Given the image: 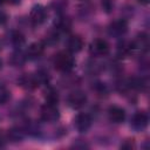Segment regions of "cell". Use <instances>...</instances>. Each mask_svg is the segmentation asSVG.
<instances>
[{
    "label": "cell",
    "instance_id": "6da1fadb",
    "mask_svg": "<svg viewBox=\"0 0 150 150\" xmlns=\"http://www.w3.org/2000/svg\"><path fill=\"white\" fill-rule=\"evenodd\" d=\"M54 66L57 70L68 73L75 66V60L69 52H60L54 56Z\"/></svg>",
    "mask_w": 150,
    "mask_h": 150
},
{
    "label": "cell",
    "instance_id": "7a4b0ae2",
    "mask_svg": "<svg viewBox=\"0 0 150 150\" xmlns=\"http://www.w3.org/2000/svg\"><path fill=\"white\" fill-rule=\"evenodd\" d=\"M87 102V95L81 90L71 91L67 97V103L73 109H80L82 108Z\"/></svg>",
    "mask_w": 150,
    "mask_h": 150
},
{
    "label": "cell",
    "instance_id": "3957f363",
    "mask_svg": "<svg viewBox=\"0 0 150 150\" xmlns=\"http://www.w3.org/2000/svg\"><path fill=\"white\" fill-rule=\"evenodd\" d=\"M40 116L45 122H54V121H56L59 118V116H60L57 105L45 103V105H42V108H41Z\"/></svg>",
    "mask_w": 150,
    "mask_h": 150
},
{
    "label": "cell",
    "instance_id": "277c9868",
    "mask_svg": "<svg viewBox=\"0 0 150 150\" xmlns=\"http://www.w3.org/2000/svg\"><path fill=\"white\" fill-rule=\"evenodd\" d=\"M109 50V43L103 39H96L90 45V53L95 56H105Z\"/></svg>",
    "mask_w": 150,
    "mask_h": 150
},
{
    "label": "cell",
    "instance_id": "5b68a950",
    "mask_svg": "<svg viewBox=\"0 0 150 150\" xmlns=\"http://www.w3.org/2000/svg\"><path fill=\"white\" fill-rule=\"evenodd\" d=\"M91 125V117L86 112H80L74 118V127L80 132H86Z\"/></svg>",
    "mask_w": 150,
    "mask_h": 150
},
{
    "label": "cell",
    "instance_id": "8992f818",
    "mask_svg": "<svg viewBox=\"0 0 150 150\" xmlns=\"http://www.w3.org/2000/svg\"><path fill=\"white\" fill-rule=\"evenodd\" d=\"M131 127L137 130V131H142L144 130L146 127H148V123H149V118H148V115L145 112H142V111H138L136 114L132 115L131 117Z\"/></svg>",
    "mask_w": 150,
    "mask_h": 150
},
{
    "label": "cell",
    "instance_id": "52a82bcc",
    "mask_svg": "<svg viewBox=\"0 0 150 150\" xmlns=\"http://www.w3.org/2000/svg\"><path fill=\"white\" fill-rule=\"evenodd\" d=\"M29 18L32 20V22H34L35 25H41L46 21L47 19V12H46V8L41 5H35L30 13H29Z\"/></svg>",
    "mask_w": 150,
    "mask_h": 150
},
{
    "label": "cell",
    "instance_id": "ba28073f",
    "mask_svg": "<svg viewBox=\"0 0 150 150\" xmlns=\"http://www.w3.org/2000/svg\"><path fill=\"white\" fill-rule=\"evenodd\" d=\"M127 30H128V23L125 20L122 19L111 22L108 27V32L112 36H122L127 33Z\"/></svg>",
    "mask_w": 150,
    "mask_h": 150
},
{
    "label": "cell",
    "instance_id": "9c48e42d",
    "mask_svg": "<svg viewBox=\"0 0 150 150\" xmlns=\"http://www.w3.org/2000/svg\"><path fill=\"white\" fill-rule=\"evenodd\" d=\"M108 117L112 123H122L125 120V111L121 107L111 105L108 110Z\"/></svg>",
    "mask_w": 150,
    "mask_h": 150
},
{
    "label": "cell",
    "instance_id": "30bf717a",
    "mask_svg": "<svg viewBox=\"0 0 150 150\" xmlns=\"http://www.w3.org/2000/svg\"><path fill=\"white\" fill-rule=\"evenodd\" d=\"M66 46L69 53H79L83 48V41L79 35H71L68 38Z\"/></svg>",
    "mask_w": 150,
    "mask_h": 150
},
{
    "label": "cell",
    "instance_id": "8fae6325",
    "mask_svg": "<svg viewBox=\"0 0 150 150\" xmlns=\"http://www.w3.org/2000/svg\"><path fill=\"white\" fill-rule=\"evenodd\" d=\"M45 52V45L42 42H33L32 45H29L28 49H27V56L32 60L39 59Z\"/></svg>",
    "mask_w": 150,
    "mask_h": 150
},
{
    "label": "cell",
    "instance_id": "7c38bea8",
    "mask_svg": "<svg viewBox=\"0 0 150 150\" xmlns=\"http://www.w3.org/2000/svg\"><path fill=\"white\" fill-rule=\"evenodd\" d=\"M19 84L25 89H35L40 86L35 75H23L19 79Z\"/></svg>",
    "mask_w": 150,
    "mask_h": 150
},
{
    "label": "cell",
    "instance_id": "4fadbf2b",
    "mask_svg": "<svg viewBox=\"0 0 150 150\" xmlns=\"http://www.w3.org/2000/svg\"><path fill=\"white\" fill-rule=\"evenodd\" d=\"M45 100H46V103L57 105V102H59V94H57V91L55 89H53V88L47 89L46 93H45Z\"/></svg>",
    "mask_w": 150,
    "mask_h": 150
},
{
    "label": "cell",
    "instance_id": "5bb4252c",
    "mask_svg": "<svg viewBox=\"0 0 150 150\" xmlns=\"http://www.w3.org/2000/svg\"><path fill=\"white\" fill-rule=\"evenodd\" d=\"M11 42L16 46V47H21L25 43V36L19 30H14L11 33Z\"/></svg>",
    "mask_w": 150,
    "mask_h": 150
},
{
    "label": "cell",
    "instance_id": "9a60e30c",
    "mask_svg": "<svg viewBox=\"0 0 150 150\" xmlns=\"http://www.w3.org/2000/svg\"><path fill=\"white\" fill-rule=\"evenodd\" d=\"M70 20L67 19V18H59L56 21H55V27L57 30H61V32H66V30H69L70 29Z\"/></svg>",
    "mask_w": 150,
    "mask_h": 150
},
{
    "label": "cell",
    "instance_id": "2e32d148",
    "mask_svg": "<svg viewBox=\"0 0 150 150\" xmlns=\"http://www.w3.org/2000/svg\"><path fill=\"white\" fill-rule=\"evenodd\" d=\"M148 46H149L148 35H146V34H144V33H141V35H138V38H137V40H136V42H135V43H132V47H134V48H135V47H138V48L144 49V50L148 48Z\"/></svg>",
    "mask_w": 150,
    "mask_h": 150
},
{
    "label": "cell",
    "instance_id": "e0dca14e",
    "mask_svg": "<svg viewBox=\"0 0 150 150\" xmlns=\"http://www.w3.org/2000/svg\"><path fill=\"white\" fill-rule=\"evenodd\" d=\"M26 61V56L21 53V52H15L12 54L11 56V63L15 67H19V66H22Z\"/></svg>",
    "mask_w": 150,
    "mask_h": 150
},
{
    "label": "cell",
    "instance_id": "ac0fdd59",
    "mask_svg": "<svg viewBox=\"0 0 150 150\" xmlns=\"http://www.w3.org/2000/svg\"><path fill=\"white\" fill-rule=\"evenodd\" d=\"M8 137L9 139H12L13 142H19L23 138V131L19 128H13L8 131Z\"/></svg>",
    "mask_w": 150,
    "mask_h": 150
},
{
    "label": "cell",
    "instance_id": "d6986e66",
    "mask_svg": "<svg viewBox=\"0 0 150 150\" xmlns=\"http://www.w3.org/2000/svg\"><path fill=\"white\" fill-rule=\"evenodd\" d=\"M11 98V91L2 84H0V104H5Z\"/></svg>",
    "mask_w": 150,
    "mask_h": 150
},
{
    "label": "cell",
    "instance_id": "ffe728a7",
    "mask_svg": "<svg viewBox=\"0 0 150 150\" xmlns=\"http://www.w3.org/2000/svg\"><path fill=\"white\" fill-rule=\"evenodd\" d=\"M102 8L107 12V13H110L114 8V2L112 0H102Z\"/></svg>",
    "mask_w": 150,
    "mask_h": 150
},
{
    "label": "cell",
    "instance_id": "44dd1931",
    "mask_svg": "<svg viewBox=\"0 0 150 150\" xmlns=\"http://www.w3.org/2000/svg\"><path fill=\"white\" fill-rule=\"evenodd\" d=\"M6 21H7V15H6V13H4L2 11H0V25L6 23Z\"/></svg>",
    "mask_w": 150,
    "mask_h": 150
},
{
    "label": "cell",
    "instance_id": "7402d4cb",
    "mask_svg": "<svg viewBox=\"0 0 150 150\" xmlns=\"http://www.w3.org/2000/svg\"><path fill=\"white\" fill-rule=\"evenodd\" d=\"M4 144H5V139H4V137L0 135V146H4Z\"/></svg>",
    "mask_w": 150,
    "mask_h": 150
},
{
    "label": "cell",
    "instance_id": "603a6c76",
    "mask_svg": "<svg viewBox=\"0 0 150 150\" xmlns=\"http://www.w3.org/2000/svg\"><path fill=\"white\" fill-rule=\"evenodd\" d=\"M141 4H143V5H146L148 2H149V0H138Z\"/></svg>",
    "mask_w": 150,
    "mask_h": 150
},
{
    "label": "cell",
    "instance_id": "cb8c5ba5",
    "mask_svg": "<svg viewBox=\"0 0 150 150\" xmlns=\"http://www.w3.org/2000/svg\"><path fill=\"white\" fill-rule=\"evenodd\" d=\"M5 2H7V0H0V5H2V4H5Z\"/></svg>",
    "mask_w": 150,
    "mask_h": 150
},
{
    "label": "cell",
    "instance_id": "d4e9b609",
    "mask_svg": "<svg viewBox=\"0 0 150 150\" xmlns=\"http://www.w3.org/2000/svg\"><path fill=\"white\" fill-rule=\"evenodd\" d=\"M1 64H2V62H1V60H0V68H1Z\"/></svg>",
    "mask_w": 150,
    "mask_h": 150
},
{
    "label": "cell",
    "instance_id": "484cf974",
    "mask_svg": "<svg viewBox=\"0 0 150 150\" xmlns=\"http://www.w3.org/2000/svg\"><path fill=\"white\" fill-rule=\"evenodd\" d=\"M0 48H1V45H0Z\"/></svg>",
    "mask_w": 150,
    "mask_h": 150
}]
</instances>
